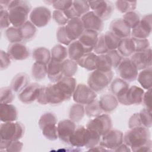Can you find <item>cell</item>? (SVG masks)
<instances>
[{
    "instance_id": "1",
    "label": "cell",
    "mask_w": 152,
    "mask_h": 152,
    "mask_svg": "<svg viewBox=\"0 0 152 152\" xmlns=\"http://www.w3.org/2000/svg\"><path fill=\"white\" fill-rule=\"evenodd\" d=\"M151 135L148 128L135 127L127 131L123 136V142L131 148V151H151L152 147Z\"/></svg>"
},
{
    "instance_id": "2",
    "label": "cell",
    "mask_w": 152,
    "mask_h": 152,
    "mask_svg": "<svg viewBox=\"0 0 152 152\" xmlns=\"http://www.w3.org/2000/svg\"><path fill=\"white\" fill-rule=\"evenodd\" d=\"M31 10V5L27 1H11L7 10L11 24L19 27L27 21L28 14Z\"/></svg>"
},
{
    "instance_id": "3",
    "label": "cell",
    "mask_w": 152,
    "mask_h": 152,
    "mask_svg": "<svg viewBox=\"0 0 152 152\" xmlns=\"http://www.w3.org/2000/svg\"><path fill=\"white\" fill-rule=\"evenodd\" d=\"M113 74L112 71H93L88 77L87 84L96 93H100L111 83Z\"/></svg>"
},
{
    "instance_id": "4",
    "label": "cell",
    "mask_w": 152,
    "mask_h": 152,
    "mask_svg": "<svg viewBox=\"0 0 152 152\" xmlns=\"http://www.w3.org/2000/svg\"><path fill=\"white\" fill-rule=\"evenodd\" d=\"M24 126L20 122H3L0 125L1 140H19L24 134Z\"/></svg>"
},
{
    "instance_id": "5",
    "label": "cell",
    "mask_w": 152,
    "mask_h": 152,
    "mask_svg": "<svg viewBox=\"0 0 152 152\" xmlns=\"http://www.w3.org/2000/svg\"><path fill=\"white\" fill-rule=\"evenodd\" d=\"M120 78L127 82L135 81L138 74V70L130 58H124L116 68Z\"/></svg>"
},
{
    "instance_id": "6",
    "label": "cell",
    "mask_w": 152,
    "mask_h": 152,
    "mask_svg": "<svg viewBox=\"0 0 152 152\" xmlns=\"http://www.w3.org/2000/svg\"><path fill=\"white\" fill-rule=\"evenodd\" d=\"M86 128L96 131L102 136L112 129L111 118L107 114H100L89 121Z\"/></svg>"
},
{
    "instance_id": "7",
    "label": "cell",
    "mask_w": 152,
    "mask_h": 152,
    "mask_svg": "<svg viewBox=\"0 0 152 152\" xmlns=\"http://www.w3.org/2000/svg\"><path fill=\"white\" fill-rule=\"evenodd\" d=\"M72 97L74 101L77 103L86 105L96 99L97 93L94 91L88 85L82 83L76 86Z\"/></svg>"
},
{
    "instance_id": "8",
    "label": "cell",
    "mask_w": 152,
    "mask_h": 152,
    "mask_svg": "<svg viewBox=\"0 0 152 152\" xmlns=\"http://www.w3.org/2000/svg\"><path fill=\"white\" fill-rule=\"evenodd\" d=\"M123 132L116 129H111L102 135L100 145L109 150L114 151L123 143Z\"/></svg>"
},
{
    "instance_id": "9",
    "label": "cell",
    "mask_w": 152,
    "mask_h": 152,
    "mask_svg": "<svg viewBox=\"0 0 152 152\" xmlns=\"http://www.w3.org/2000/svg\"><path fill=\"white\" fill-rule=\"evenodd\" d=\"M88 4L92 11L103 21L108 20L114 11L113 4L109 1H91Z\"/></svg>"
},
{
    "instance_id": "10",
    "label": "cell",
    "mask_w": 152,
    "mask_h": 152,
    "mask_svg": "<svg viewBox=\"0 0 152 152\" xmlns=\"http://www.w3.org/2000/svg\"><path fill=\"white\" fill-rule=\"evenodd\" d=\"M52 14L49 9L40 6L33 8L30 13V21L36 27L46 26L50 21Z\"/></svg>"
},
{
    "instance_id": "11",
    "label": "cell",
    "mask_w": 152,
    "mask_h": 152,
    "mask_svg": "<svg viewBox=\"0 0 152 152\" xmlns=\"http://www.w3.org/2000/svg\"><path fill=\"white\" fill-rule=\"evenodd\" d=\"M144 93V91L142 88L132 86L129 87L126 93L117 100L118 102L126 106L140 104L142 103Z\"/></svg>"
},
{
    "instance_id": "12",
    "label": "cell",
    "mask_w": 152,
    "mask_h": 152,
    "mask_svg": "<svg viewBox=\"0 0 152 152\" xmlns=\"http://www.w3.org/2000/svg\"><path fill=\"white\" fill-rule=\"evenodd\" d=\"M152 15L146 14L141 18L139 24L132 28L131 36L135 39H147L151 32Z\"/></svg>"
},
{
    "instance_id": "13",
    "label": "cell",
    "mask_w": 152,
    "mask_h": 152,
    "mask_svg": "<svg viewBox=\"0 0 152 152\" xmlns=\"http://www.w3.org/2000/svg\"><path fill=\"white\" fill-rule=\"evenodd\" d=\"M81 19L83 21L85 30L94 31L97 33H100L103 28V21L96 15L93 11H89L83 15Z\"/></svg>"
},
{
    "instance_id": "14",
    "label": "cell",
    "mask_w": 152,
    "mask_h": 152,
    "mask_svg": "<svg viewBox=\"0 0 152 152\" xmlns=\"http://www.w3.org/2000/svg\"><path fill=\"white\" fill-rule=\"evenodd\" d=\"M41 86L37 83L29 84L18 94L19 100L23 103L30 104L37 100L41 88Z\"/></svg>"
},
{
    "instance_id": "15",
    "label": "cell",
    "mask_w": 152,
    "mask_h": 152,
    "mask_svg": "<svg viewBox=\"0 0 152 152\" xmlns=\"http://www.w3.org/2000/svg\"><path fill=\"white\" fill-rule=\"evenodd\" d=\"M66 33L72 42L77 40L84 31L83 21L80 17L70 19L65 26Z\"/></svg>"
},
{
    "instance_id": "16",
    "label": "cell",
    "mask_w": 152,
    "mask_h": 152,
    "mask_svg": "<svg viewBox=\"0 0 152 152\" xmlns=\"http://www.w3.org/2000/svg\"><path fill=\"white\" fill-rule=\"evenodd\" d=\"M131 61L135 64L138 70L151 66V49L148 48L146 50L141 52L134 53L131 56Z\"/></svg>"
},
{
    "instance_id": "17",
    "label": "cell",
    "mask_w": 152,
    "mask_h": 152,
    "mask_svg": "<svg viewBox=\"0 0 152 152\" xmlns=\"http://www.w3.org/2000/svg\"><path fill=\"white\" fill-rule=\"evenodd\" d=\"M7 53L10 58L15 61H23L30 56L29 50L23 42L10 43L8 45Z\"/></svg>"
},
{
    "instance_id": "18",
    "label": "cell",
    "mask_w": 152,
    "mask_h": 152,
    "mask_svg": "<svg viewBox=\"0 0 152 152\" xmlns=\"http://www.w3.org/2000/svg\"><path fill=\"white\" fill-rule=\"evenodd\" d=\"M76 129L75 122L71 119H64L59 122L57 125L58 138L62 142L69 144V139Z\"/></svg>"
},
{
    "instance_id": "19",
    "label": "cell",
    "mask_w": 152,
    "mask_h": 152,
    "mask_svg": "<svg viewBox=\"0 0 152 152\" xmlns=\"http://www.w3.org/2000/svg\"><path fill=\"white\" fill-rule=\"evenodd\" d=\"M90 8L88 1L76 0L73 1L72 6L68 10L64 11V12L70 20L76 17L81 18L83 15L89 11Z\"/></svg>"
},
{
    "instance_id": "20",
    "label": "cell",
    "mask_w": 152,
    "mask_h": 152,
    "mask_svg": "<svg viewBox=\"0 0 152 152\" xmlns=\"http://www.w3.org/2000/svg\"><path fill=\"white\" fill-rule=\"evenodd\" d=\"M110 31L121 39L128 37L131 36V28L122 18H116L111 21L109 26Z\"/></svg>"
},
{
    "instance_id": "21",
    "label": "cell",
    "mask_w": 152,
    "mask_h": 152,
    "mask_svg": "<svg viewBox=\"0 0 152 152\" xmlns=\"http://www.w3.org/2000/svg\"><path fill=\"white\" fill-rule=\"evenodd\" d=\"M98 34L94 31L84 30L82 34L78 39V40L86 49L87 53L91 52L93 50L98 39Z\"/></svg>"
},
{
    "instance_id": "22",
    "label": "cell",
    "mask_w": 152,
    "mask_h": 152,
    "mask_svg": "<svg viewBox=\"0 0 152 152\" xmlns=\"http://www.w3.org/2000/svg\"><path fill=\"white\" fill-rule=\"evenodd\" d=\"M0 118L2 122L17 121L18 119V111L16 107L10 103H1Z\"/></svg>"
},
{
    "instance_id": "23",
    "label": "cell",
    "mask_w": 152,
    "mask_h": 152,
    "mask_svg": "<svg viewBox=\"0 0 152 152\" xmlns=\"http://www.w3.org/2000/svg\"><path fill=\"white\" fill-rule=\"evenodd\" d=\"M61 63L50 59L47 65L48 77L53 83H56L64 77L62 73Z\"/></svg>"
},
{
    "instance_id": "24",
    "label": "cell",
    "mask_w": 152,
    "mask_h": 152,
    "mask_svg": "<svg viewBox=\"0 0 152 152\" xmlns=\"http://www.w3.org/2000/svg\"><path fill=\"white\" fill-rule=\"evenodd\" d=\"M99 103L103 112L110 113L117 107L118 101L113 94H105L100 97Z\"/></svg>"
},
{
    "instance_id": "25",
    "label": "cell",
    "mask_w": 152,
    "mask_h": 152,
    "mask_svg": "<svg viewBox=\"0 0 152 152\" xmlns=\"http://www.w3.org/2000/svg\"><path fill=\"white\" fill-rule=\"evenodd\" d=\"M29 82L30 78L27 74L18 73L12 78L10 84V88L15 93H20L29 84Z\"/></svg>"
},
{
    "instance_id": "26",
    "label": "cell",
    "mask_w": 152,
    "mask_h": 152,
    "mask_svg": "<svg viewBox=\"0 0 152 152\" xmlns=\"http://www.w3.org/2000/svg\"><path fill=\"white\" fill-rule=\"evenodd\" d=\"M56 83L62 89L66 100H69L72 96L76 88V80L73 77H64Z\"/></svg>"
},
{
    "instance_id": "27",
    "label": "cell",
    "mask_w": 152,
    "mask_h": 152,
    "mask_svg": "<svg viewBox=\"0 0 152 152\" xmlns=\"http://www.w3.org/2000/svg\"><path fill=\"white\" fill-rule=\"evenodd\" d=\"M67 49L69 59L76 62L87 53L86 49L78 40L72 42Z\"/></svg>"
},
{
    "instance_id": "28",
    "label": "cell",
    "mask_w": 152,
    "mask_h": 152,
    "mask_svg": "<svg viewBox=\"0 0 152 152\" xmlns=\"http://www.w3.org/2000/svg\"><path fill=\"white\" fill-rule=\"evenodd\" d=\"M122 57L128 58L135 53V46L132 37L121 39L116 49Z\"/></svg>"
},
{
    "instance_id": "29",
    "label": "cell",
    "mask_w": 152,
    "mask_h": 152,
    "mask_svg": "<svg viewBox=\"0 0 152 152\" xmlns=\"http://www.w3.org/2000/svg\"><path fill=\"white\" fill-rule=\"evenodd\" d=\"M97 55L94 52H89L84 54L78 61L77 64L86 69L93 71L96 69Z\"/></svg>"
},
{
    "instance_id": "30",
    "label": "cell",
    "mask_w": 152,
    "mask_h": 152,
    "mask_svg": "<svg viewBox=\"0 0 152 152\" xmlns=\"http://www.w3.org/2000/svg\"><path fill=\"white\" fill-rule=\"evenodd\" d=\"M129 87V86L127 81L121 78H116L112 81L110 86V90L112 94L118 99L123 96Z\"/></svg>"
},
{
    "instance_id": "31",
    "label": "cell",
    "mask_w": 152,
    "mask_h": 152,
    "mask_svg": "<svg viewBox=\"0 0 152 152\" xmlns=\"http://www.w3.org/2000/svg\"><path fill=\"white\" fill-rule=\"evenodd\" d=\"M33 58L36 62L48 65L51 59V53L45 47H38L33 50Z\"/></svg>"
},
{
    "instance_id": "32",
    "label": "cell",
    "mask_w": 152,
    "mask_h": 152,
    "mask_svg": "<svg viewBox=\"0 0 152 152\" xmlns=\"http://www.w3.org/2000/svg\"><path fill=\"white\" fill-rule=\"evenodd\" d=\"M101 137L96 131L86 128L84 137V147L91 148L97 145L100 143Z\"/></svg>"
},
{
    "instance_id": "33",
    "label": "cell",
    "mask_w": 152,
    "mask_h": 152,
    "mask_svg": "<svg viewBox=\"0 0 152 152\" xmlns=\"http://www.w3.org/2000/svg\"><path fill=\"white\" fill-rule=\"evenodd\" d=\"M19 27L21 31L23 43L30 41L34 37L36 34L37 28L30 21L28 20Z\"/></svg>"
},
{
    "instance_id": "34",
    "label": "cell",
    "mask_w": 152,
    "mask_h": 152,
    "mask_svg": "<svg viewBox=\"0 0 152 152\" xmlns=\"http://www.w3.org/2000/svg\"><path fill=\"white\" fill-rule=\"evenodd\" d=\"M137 80L143 88L148 90L152 87V68L151 66L144 69L137 76Z\"/></svg>"
},
{
    "instance_id": "35",
    "label": "cell",
    "mask_w": 152,
    "mask_h": 152,
    "mask_svg": "<svg viewBox=\"0 0 152 152\" xmlns=\"http://www.w3.org/2000/svg\"><path fill=\"white\" fill-rule=\"evenodd\" d=\"M85 130L86 127L84 126L81 125L78 126L71 135L69 139V144L75 147H84V137Z\"/></svg>"
},
{
    "instance_id": "36",
    "label": "cell",
    "mask_w": 152,
    "mask_h": 152,
    "mask_svg": "<svg viewBox=\"0 0 152 152\" xmlns=\"http://www.w3.org/2000/svg\"><path fill=\"white\" fill-rule=\"evenodd\" d=\"M51 59L62 62L68 56V49L61 44L55 45L51 49Z\"/></svg>"
},
{
    "instance_id": "37",
    "label": "cell",
    "mask_w": 152,
    "mask_h": 152,
    "mask_svg": "<svg viewBox=\"0 0 152 152\" xmlns=\"http://www.w3.org/2000/svg\"><path fill=\"white\" fill-rule=\"evenodd\" d=\"M85 115V109L83 104H74L69 109V118L74 122H79L82 120Z\"/></svg>"
},
{
    "instance_id": "38",
    "label": "cell",
    "mask_w": 152,
    "mask_h": 152,
    "mask_svg": "<svg viewBox=\"0 0 152 152\" xmlns=\"http://www.w3.org/2000/svg\"><path fill=\"white\" fill-rule=\"evenodd\" d=\"M62 70L64 77H72L77 71L78 64L76 61L66 59L61 63Z\"/></svg>"
},
{
    "instance_id": "39",
    "label": "cell",
    "mask_w": 152,
    "mask_h": 152,
    "mask_svg": "<svg viewBox=\"0 0 152 152\" xmlns=\"http://www.w3.org/2000/svg\"><path fill=\"white\" fill-rule=\"evenodd\" d=\"M47 75V65L35 62L32 65L31 75L36 81L43 80Z\"/></svg>"
},
{
    "instance_id": "40",
    "label": "cell",
    "mask_w": 152,
    "mask_h": 152,
    "mask_svg": "<svg viewBox=\"0 0 152 152\" xmlns=\"http://www.w3.org/2000/svg\"><path fill=\"white\" fill-rule=\"evenodd\" d=\"M5 35L8 41L11 43L23 42V39L20 27L14 26L9 27L6 29Z\"/></svg>"
},
{
    "instance_id": "41",
    "label": "cell",
    "mask_w": 152,
    "mask_h": 152,
    "mask_svg": "<svg viewBox=\"0 0 152 152\" xmlns=\"http://www.w3.org/2000/svg\"><path fill=\"white\" fill-rule=\"evenodd\" d=\"M104 42L109 51L116 50L118 45L121 40L120 37L116 36L111 31H107L104 34Z\"/></svg>"
},
{
    "instance_id": "42",
    "label": "cell",
    "mask_w": 152,
    "mask_h": 152,
    "mask_svg": "<svg viewBox=\"0 0 152 152\" xmlns=\"http://www.w3.org/2000/svg\"><path fill=\"white\" fill-rule=\"evenodd\" d=\"M40 129L42 130V134L48 140L55 141L58 138L56 123L48 124L40 128Z\"/></svg>"
},
{
    "instance_id": "43",
    "label": "cell",
    "mask_w": 152,
    "mask_h": 152,
    "mask_svg": "<svg viewBox=\"0 0 152 152\" xmlns=\"http://www.w3.org/2000/svg\"><path fill=\"white\" fill-rule=\"evenodd\" d=\"M112 65L109 56L106 54L97 56L96 69L103 71H112Z\"/></svg>"
},
{
    "instance_id": "44",
    "label": "cell",
    "mask_w": 152,
    "mask_h": 152,
    "mask_svg": "<svg viewBox=\"0 0 152 152\" xmlns=\"http://www.w3.org/2000/svg\"><path fill=\"white\" fill-rule=\"evenodd\" d=\"M84 109L85 113L88 118H95L102 114L103 112L100 107L99 100L96 99L90 103L86 104Z\"/></svg>"
},
{
    "instance_id": "45",
    "label": "cell",
    "mask_w": 152,
    "mask_h": 152,
    "mask_svg": "<svg viewBox=\"0 0 152 152\" xmlns=\"http://www.w3.org/2000/svg\"><path fill=\"white\" fill-rule=\"evenodd\" d=\"M116 9L123 14L133 11L137 7V1H117L115 2Z\"/></svg>"
},
{
    "instance_id": "46",
    "label": "cell",
    "mask_w": 152,
    "mask_h": 152,
    "mask_svg": "<svg viewBox=\"0 0 152 152\" xmlns=\"http://www.w3.org/2000/svg\"><path fill=\"white\" fill-rule=\"evenodd\" d=\"M141 18V17L139 12L133 11L125 14L123 15L122 19L131 29L139 24Z\"/></svg>"
},
{
    "instance_id": "47",
    "label": "cell",
    "mask_w": 152,
    "mask_h": 152,
    "mask_svg": "<svg viewBox=\"0 0 152 152\" xmlns=\"http://www.w3.org/2000/svg\"><path fill=\"white\" fill-rule=\"evenodd\" d=\"M12 90L8 87H4L0 89V101L1 103H10L15 97Z\"/></svg>"
},
{
    "instance_id": "48",
    "label": "cell",
    "mask_w": 152,
    "mask_h": 152,
    "mask_svg": "<svg viewBox=\"0 0 152 152\" xmlns=\"http://www.w3.org/2000/svg\"><path fill=\"white\" fill-rule=\"evenodd\" d=\"M139 116L142 126L147 128L151 127V110H150L147 108H144L140 112Z\"/></svg>"
},
{
    "instance_id": "49",
    "label": "cell",
    "mask_w": 152,
    "mask_h": 152,
    "mask_svg": "<svg viewBox=\"0 0 152 152\" xmlns=\"http://www.w3.org/2000/svg\"><path fill=\"white\" fill-rule=\"evenodd\" d=\"M93 51L95 54L98 55L106 54L109 52L104 42V34H102L98 37V39L93 49Z\"/></svg>"
},
{
    "instance_id": "50",
    "label": "cell",
    "mask_w": 152,
    "mask_h": 152,
    "mask_svg": "<svg viewBox=\"0 0 152 152\" xmlns=\"http://www.w3.org/2000/svg\"><path fill=\"white\" fill-rule=\"evenodd\" d=\"M49 123H56L57 124V118L56 115L52 112H46L43 113L39 119L38 124L39 126L42 128L45 125Z\"/></svg>"
},
{
    "instance_id": "51",
    "label": "cell",
    "mask_w": 152,
    "mask_h": 152,
    "mask_svg": "<svg viewBox=\"0 0 152 152\" xmlns=\"http://www.w3.org/2000/svg\"><path fill=\"white\" fill-rule=\"evenodd\" d=\"M52 18L53 20L58 24L61 26H64L67 24L69 18L66 16L63 11L54 10L52 13Z\"/></svg>"
},
{
    "instance_id": "52",
    "label": "cell",
    "mask_w": 152,
    "mask_h": 152,
    "mask_svg": "<svg viewBox=\"0 0 152 152\" xmlns=\"http://www.w3.org/2000/svg\"><path fill=\"white\" fill-rule=\"evenodd\" d=\"M56 39L62 45H69L72 41L68 38L64 26L59 27L56 31Z\"/></svg>"
},
{
    "instance_id": "53",
    "label": "cell",
    "mask_w": 152,
    "mask_h": 152,
    "mask_svg": "<svg viewBox=\"0 0 152 152\" xmlns=\"http://www.w3.org/2000/svg\"><path fill=\"white\" fill-rule=\"evenodd\" d=\"M132 40L135 46V52L144 51L150 48V42L147 39L132 38Z\"/></svg>"
},
{
    "instance_id": "54",
    "label": "cell",
    "mask_w": 152,
    "mask_h": 152,
    "mask_svg": "<svg viewBox=\"0 0 152 152\" xmlns=\"http://www.w3.org/2000/svg\"><path fill=\"white\" fill-rule=\"evenodd\" d=\"M73 1H69V0H56V1H52V4L53 7L56 10H60V11H65L67 9L69 8L72 5Z\"/></svg>"
},
{
    "instance_id": "55",
    "label": "cell",
    "mask_w": 152,
    "mask_h": 152,
    "mask_svg": "<svg viewBox=\"0 0 152 152\" xmlns=\"http://www.w3.org/2000/svg\"><path fill=\"white\" fill-rule=\"evenodd\" d=\"M106 54L109 56L110 58L112 68H116L123 58L121 55L119 53V52L117 50L109 51Z\"/></svg>"
},
{
    "instance_id": "56",
    "label": "cell",
    "mask_w": 152,
    "mask_h": 152,
    "mask_svg": "<svg viewBox=\"0 0 152 152\" xmlns=\"http://www.w3.org/2000/svg\"><path fill=\"white\" fill-rule=\"evenodd\" d=\"M9 12L7 10H0V26L1 29L8 28L11 24Z\"/></svg>"
},
{
    "instance_id": "57",
    "label": "cell",
    "mask_w": 152,
    "mask_h": 152,
    "mask_svg": "<svg viewBox=\"0 0 152 152\" xmlns=\"http://www.w3.org/2000/svg\"><path fill=\"white\" fill-rule=\"evenodd\" d=\"M23 144L19 140L11 141L8 145L5 151L8 152H18L21 151Z\"/></svg>"
},
{
    "instance_id": "58",
    "label": "cell",
    "mask_w": 152,
    "mask_h": 152,
    "mask_svg": "<svg viewBox=\"0 0 152 152\" xmlns=\"http://www.w3.org/2000/svg\"><path fill=\"white\" fill-rule=\"evenodd\" d=\"M1 70H4L8 68L11 64V58L7 52L1 50Z\"/></svg>"
},
{
    "instance_id": "59",
    "label": "cell",
    "mask_w": 152,
    "mask_h": 152,
    "mask_svg": "<svg viewBox=\"0 0 152 152\" xmlns=\"http://www.w3.org/2000/svg\"><path fill=\"white\" fill-rule=\"evenodd\" d=\"M128 126L130 129L135 127L142 126L141 123L139 113H135L130 117L128 121Z\"/></svg>"
},
{
    "instance_id": "60",
    "label": "cell",
    "mask_w": 152,
    "mask_h": 152,
    "mask_svg": "<svg viewBox=\"0 0 152 152\" xmlns=\"http://www.w3.org/2000/svg\"><path fill=\"white\" fill-rule=\"evenodd\" d=\"M151 88L147 90L144 93L142 97V103L147 109L151 110Z\"/></svg>"
},
{
    "instance_id": "61",
    "label": "cell",
    "mask_w": 152,
    "mask_h": 152,
    "mask_svg": "<svg viewBox=\"0 0 152 152\" xmlns=\"http://www.w3.org/2000/svg\"><path fill=\"white\" fill-rule=\"evenodd\" d=\"M115 151H125V152H129L131 151V150L130 149V148L126 145L125 143H122L117 148H116L115 150Z\"/></svg>"
},
{
    "instance_id": "62",
    "label": "cell",
    "mask_w": 152,
    "mask_h": 152,
    "mask_svg": "<svg viewBox=\"0 0 152 152\" xmlns=\"http://www.w3.org/2000/svg\"><path fill=\"white\" fill-rule=\"evenodd\" d=\"M11 1H6V0H1L0 1V10H5V8H8V5L10 3Z\"/></svg>"
},
{
    "instance_id": "63",
    "label": "cell",
    "mask_w": 152,
    "mask_h": 152,
    "mask_svg": "<svg viewBox=\"0 0 152 152\" xmlns=\"http://www.w3.org/2000/svg\"><path fill=\"white\" fill-rule=\"evenodd\" d=\"M89 150L90 151H110L109 150H107V148L103 147V146L102 145H99V146H95L93 148H89Z\"/></svg>"
}]
</instances>
